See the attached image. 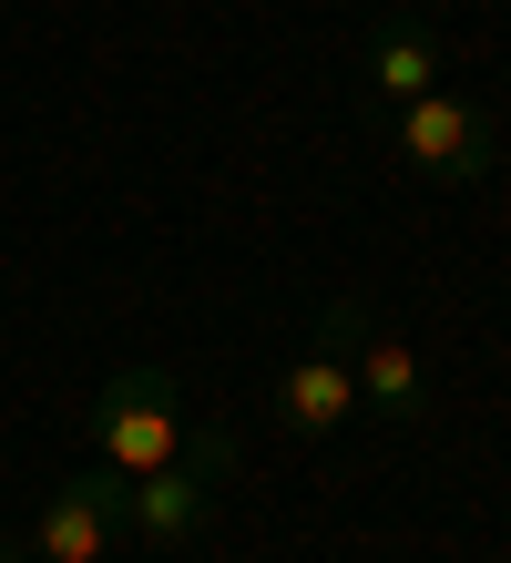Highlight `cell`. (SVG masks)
<instances>
[{
  "instance_id": "1",
  "label": "cell",
  "mask_w": 511,
  "mask_h": 563,
  "mask_svg": "<svg viewBox=\"0 0 511 563\" xmlns=\"http://www.w3.org/2000/svg\"><path fill=\"white\" fill-rule=\"evenodd\" d=\"M225 472H235V430L215 420V430H195L164 472L123 482V543H164V553L195 543L204 522H215V503H225Z\"/></svg>"
},
{
  "instance_id": "2",
  "label": "cell",
  "mask_w": 511,
  "mask_h": 563,
  "mask_svg": "<svg viewBox=\"0 0 511 563\" xmlns=\"http://www.w3.org/2000/svg\"><path fill=\"white\" fill-rule=\"evenodd\" d=\"M389 154H399L420 185H481L491 164H501V123L470 103V92L430 82L420 103H399V113H389Z\"/></svg>"
},
{
  "instance_id": "3",
  "label": "cell",
  "mask_w": 511,
  "mask_h": 563,
  "mask_svg": "<svg viewBox=\"0 0 511 563\" xmlns=\"http://www.w3.org/2000/svg\"><path fill=\"white\" fill-rule=\"evenodd\" d=\"M185 451V410H175V369H113L102 379V400H92V461L102 472H123V482H144L164 472V461Z\"/></svg>"
},
{
  "instance_id": "4",
  "label": "cell",
  "mask_w": 511,
  "mask_h": 563,
  "mask_svg": "<svg viewBox=\"0 0 511 563\" xmlns=\"http://www.w3.org/2000/svg\"><path fill=\"white\" fill-rule=\"evenodd\" d=\"M430 82H451V42H440L430 11L389 0V11L368 21V52H358V103H368V123H389L399 103H420Z\"/></svg>"
},
{
  "instance_id": "5",
  "label": "cell",
  "mask_w": 511,
  "mask_h": 563,
  "mask_svg": "<svg viewBox=\"0 0 511 563\" xmlns=\"http://www.w3.org/2000/svg\"><path fill=\"white\" fill-rule=\"evenodd\" d=\"M337 328H348V379H358V410H389V420H430V379H420V349L379 328L368 297H337Z\"/></svg>"
},
{
  "instance_id": "6",
  "label": "cell",
  "mask_w": 511,
  "mask_h": 563,
  "mask_svg": "<svg viewBox=\"0 0 511 563\" xmlns=\"http://www.w3.org/2000/svg\"><path fill=\"white\" fill-rule=\"evenodd\" d=\"M348 410H358V379H348V328H337V297H327V318L307 328V349L277 369V420L307 430V441H327Z\"/></svg>"
},
{
  "instance_id": "7",
  "label": "cell",
  "mask_w": 511,
  "mask_h": 563,
  "mask_svg": "<svg viewBox=\"0 0 511 563\" xmlns=\"http://www.w3.org/2000/svg\"><path fill=\"white\" fill-rule=\"evenodd\" d=\"M31 553H52V563H113L123 553V472H73L42 503V522H31Z\"/></svg>"
},
{
  "instance_id": "8",
  "label": "cell",
  "mask_w": 511,
  "mask_h": 563,
  "mask_svg": "<svg viewBox=\"0 0 511 563\" xmlns=\"http://www.w3.org/2000/svg\"><path fill=\"white\" fill-rule=\"evenodd\" d=\"M0 563H52V553H31V543H0Z\"/></svg>"
}]
</instances>
